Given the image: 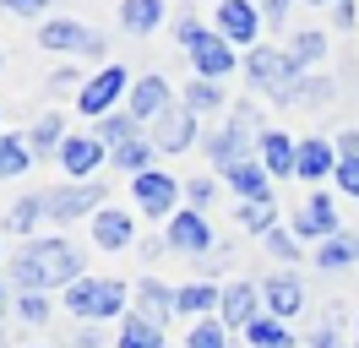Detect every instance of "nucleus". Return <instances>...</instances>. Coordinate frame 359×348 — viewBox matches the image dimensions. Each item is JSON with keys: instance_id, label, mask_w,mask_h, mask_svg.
Returning <instances> with one entry per match:
<instances>
[{"instance_id": "obj_30", "label": "nucleus", "mask_w": 359, "mask_h": 348, "mask_svg": "<svg viewBox=\"0 0 359 348\" xmlns=\"http://www.w3.org/2000/svg\"><path fill=\"white\" fill-rule=\"evenodd\" d=\"M120 22H126L131 33H153L158 22H163V0H126V6H120Z\"/></svg>"}, {"instance_id": "obj_15", "label": "nucleus", "mask_w": 359, "mask_h": 348, "mask_svg": "<svg viewBox=\"0 0 359 348\" xmlns=\"http://www.w3.org/2000/svg\"><path fill=\"white\" fill-rule=\"evenodd\" d=\"M262 310L278 316V321L299 316V310H305V283L294 278V272H272V278L262 283Z\"/></svg>"}, {"instance_id": "obj_32", "label": "nucleus", "mask_w": 359, "mask_h": 348, "mask_svg": "<svg viewBox=\"0 0 359 348\" xmlns=\"http://www.w3.org/2000/svg\"><path fill=\"white\" fill-rule=\"evenodd\" d=\"M93 136L114 152V147H126V142L136 136V120H131V114H104V120H93Z\"/></svg>"}, {"instance_id": "obj_10", "label": "nucleus", "mask_w": 359, "mask_h": 348, "mask_svg": "<svg viewBox=\"0 0 359 348\" xmlns=\"http://www.w3.org/2000/svg\"><path fill=\"white\" fill-rule=\"evenodd\" d=\"M218 33H224L234 49H256L262 44V11L250 0H224L218 6Z\"/></svg>"}, {"instance_id": "obj_47", "label": "nucleus", "mask_w": 359, "mask_h": 348, "mask_svg": "<svg viewBox=\"0 0 359 348\" xmlns=\"http://www.w3.org/2000/svg\"><path fill=\"white\" fill-rule=\"evenodd\" d=\"M332 11H337V22H343V27H348V22H354V11H359V6H354V0H337Z\"/></svg>"}, {"instance_id": "obj_24", "label": "nucleus", "mask_w": 359, "mask_h": 348, "mask_svg": "<svg viewBox=\"0 0 359 348\" xmlns=\"http://www.w3.org/2000/svg\"><path fill=\"white\" fill-rule=\"evenodd\" d=\"M354 261H359V234H348V229H337L332 239L316 245V267H321V272H343V267H354Z\"/></svg>"}, {"instance_id": "obj_14", "label": "nucleus", "mask_w": 359, "mask_h": 348, "mask_svg": "<svg viewBox=\"0 0 359 348\" xmlns=\"http://www.w3.org/2000/svg\"><path fill=\"white\" fill-rule=\"evenodd\" d=\"M191 65H196V76H202V82H224V76H234V44L212 27V33L191 49Z\"/></svg>"}, {"instance_id": "obj_11", "label": "nucleus", "mask_w": 359, "mask_h": 348, "mask_svg": "<svg viewBox=\"0 0 359 348\" xmlns=\"http://www.w3.org/2000/svg\"><path fill=\"white\" fill-rule=\"evenodd\" d=\"M196 136H202V126H196V114H191L185 104L163 109V114L153 120V147H158V152H185Z\"/></svg>"}, {"instance_id": "obj_48", "label": "nucleus", "mask_w": 359, "mask_h": 348, "mask_svg": "<svg viewBox=\"0 0 359 348\" xmlns=\"http://www.w3.org/2000/svg\"><path fill=\"white\" fill-rule=\"evenodd\" d=\"M305 6H337V0H305Z\"/></svg>"}, {"instance_id": "obj_35", "label": "nucleus", "mask_w": 359, "mask_h": 348, "mask_svg": "<svg viewBox=\"0 0 359 348\" xmlns=\"http://www.w3.org/2000/svg\"><path fill=\"white\" fill-rule=\"evenodd\" d=\"M185 348H229V326L218 316H202V321L185 332Z\"/></svg>"}, {"instance_id": "obj_43", "label": "nucleus", "mask_w": 359, "mask_h": 348, "mask_svg": "<svg viewBox=\"0 0 359 348\" xmlns=\"http://www.w3.org/2000/svg\"><path fill=\"white\" fill-rule=\"evenodd\" d=\"M185 196H191V201H196V207H207V201H212V196H218V185H212V180H191V185H185Z\"/></svg>"}, {"instance_id": "obj_34", "label": "nucleus", "mask_w": 359, "mask_h": 348, "mask_svg": "<svg viewBox=\"0 0 359 348\" xmlns=\"http://www.w3.org/2000/svg\"><path fill=\"white\" fill-rule=\"evenodd\" d=\"M240 223H245L250 234L267 239L272 229H278V201H240Z\"/></svg>"}, {"instance_id": "obj_18", "label": "nucleus", "mask_w": 359, "mask_h": 348, "mask_svg": "<svg viewBox=\"0 0 359 348\" xmlns=\"http://www.w3.org/2000/svg\"><path fill=\"white\" fill-rule=\"evenodd\" d=\"M136 239V218L126 207H98L93 213V245L98 250H126Z\"/></svg>"}, {"instance_id": "obj_44", "label": "nucleus", "mask_w": 359, "mask_h": 348, "mask_svg": "<svg viewBox=\"0 0 359 348\" xmlns=\"http://www.w3.org/2000/svg\"><path fill=\"white\" fill-rule=\"evenodd\" d=\"M49 0H0V11H11V17H39Z\"/></svg>"}, {"instance_id": "obj_45", "label": "nucleus", "mask_w": 359, "mask_h": 348, "mask_svg": "<svg viewBox=\"0 0 359 348\" xmlns=\"http://www.w3.org/2000/svg\"><path fill=\"white\" fill-rule=\"evenodd\" d=\"M311 348H348V343H343L337 326H321V332H311Z\"/></svg>"}, {"instance_id": "obj_25", "label": "nucleus", "mask_w": 359, "mask_h": 348, "mask_svg": "<svg viewBox=\"0 0 359 348\" xmlns=\"http://www.w3.org/2000/svg\"><path fill=\"white\" fill-rule=\"evenodd\" d=\"M245 348H294V332H289V321H278V316H256V321L245 326Z\"/></svg>"}, {"instance_id": "obj_50", "label": "nucleus", "mask_w": 359, "mask_h": 348, "mask_svg": "<svg viewBox=\"0 0 359 348\" xmlns=\"http://www.w3.org/2000/svg\"><path fill=\"white\" fill-rule=\"evenodd\" d=\"M0 304H6V283H0Z\"/></svg>"}, {"instance_id": "obj_23", "label": "nucleus", "mask_w": 359, "mask_h": 348, "mask_svg": "<svg viewBox=\"0 0 359 348\" xmlns=\"http://www.w3.org/2000/svg\"><path fill=\"white\" fill-rule=\"evenodd\" d=\"M299 180H327V174H337V147L327 142V136H305L299 142Z\"/></svg>"}, {"instance_id": "obj_17", "label": "nucleus", "mask_w": 359, "mask_h": 348, "mask_svg": "<svg viewBox=\"0 0 359 348\" xmlns=\"http://www.w3.org/2000/svg\"><path fill=\"white\" fill-rule=\"evenodd\" d=\"M60 163H66L71 180H98V163H109V147H104L98 136H66Z\"/></svg>"}, {"instance_id": "obj_7", "label": "nucleus", "mask_w": 359, "mask_h": 348, "mask_svg": "<svg viewBox=\"0 0 359 348\" xmlns=\"http://www.w3.org/2000/svg\"><path fill=\"white\" fill-rule=\"evenodd\" d=\"M104 180H71V185H55V191H44V213L55 218V223H71V218L93 213V207H104Z\"/></svg>"}, {"instance_id": "obj_26", "label": "nucleus", "mask_w": 359, "mask_h": 348, "mask_svg": "<svg viewBox=\"0 0 359 348\" xmlns=\"http://www.w3.org/2000/svg\"><path fill=\"white\" fill-rule=\"evenodd\" d=\"M153 136H131V142H126V147H114L109 152V163H114V169H126V174H131V180H136V174H147V169H153Z\"/></svg>"}, {"instance_id": "obj_21", "label": "nucleus", "mask_w": 359, "mask_h": 348, "mask_svg": "<svg viewBox=\"0 0 359 348\" xmlns=\"http://www.w3.org/2000/svg\"><path fill=\"white\" fill-rule=\"evenodd\" d=\"M131 300H136L131 316H142V321H153V326H169V316H175V288H163L158 278H142Z\"/></svg>"}, {"instance_id": "obj_3", "label": "nucleus", "mask_w": 359, "mask_h": 348, "mask_svg": "<svg viewBox=\"0 0 359 348\" xmlns=\"http://www.w3.org/2000/svg\"><path fill=\"white\" fill-rule=\"evenodd\" d=\"M131 304V288L120 278H76L66 288V310L82 316V321H109V316H126Z\"/></svg>"}, {"instance_id": "obj_38", "label": "nucleus", "mask_w": 359, "mask_h": 348, "mask_svg": "<svg viewBox=\"0 0 359 348\" xmlns=\"http://www.w3.org/2000/svg\"><path fill=\"white\" fill-rule=\"evenodd\" d=\"M267 250L278 261H299V256H305V250H299V239H294V229H272V234H267Z\"/></svg>"}, {"instance_id": "obj_41", "label": "nucleus", "mask_w": 359, "mask_h": 348, "mask_svg": "<svg viewBox=\"0 0 359 348\" xmlns=\"http://www.w3.org/2000/svg\"><path fill=\"white\" fill-rule=\"evenodd\" d=\"M327 98H332V82H327V76H305V82H299V104H327Z\"/></svg>"}, {"instance_id": "obj_37", "label": "nucleus", "mask_w": 359, "mask_h": 348, "mask_svg": "<svg viewBox=\"0 0 359 348\" xmlns=\"http://www.w3.org/2000/svg\"><path fill=\"white\" fill-rule=\"evenodd\" d=\"M17 316L22 321H49V294H39V288H22V300H17Z\"/></svg>"}, {"instance_id": "obj_46", "label": "nucleus", "mask_w": 359, "mask_h": 348, "mask_svg": "<svg viewBox=\"0 0 359 348\" xmlns=\"http://www.w3.org/2000/svg\"><path fill=\"white\" fill-rule=\"evenodd\" d=\"M332 147H337V158H359V130H343Z\"/></svg>"}, {"instance_id": "obj_40", "label": "nucleus", "mask_w": 359, "mask_h": 348, "mask_svg": "<svg viewBox=\"0 0 359 348\" xmlns=\"http://www.w3.org/2000/svg\"><path fill=\"white\" fill-rule=\"evenodd\" d=\"M337 191L343 196H359V158H337Z\"/></svg>"}, {"instance_id": "obj_20", "label": "nucleus", "mask_w": 359, "mask_h": 348, "mask_svg": "<svg viewBox=\"0 0 359 348\" xmlns=\"http://www.w3.org/2000/svg\"><path fill=\"white\" fill-rule=\"evenodd\" d=\"M218 300H224V288L212 278H196V283H180L175 288V316H218Z\"/></svg>"}, {"instance_id": "obj_29", "label": "nucleus", "mask_w": 359, "mask_h": 348, "mask_svg": "<svg viewBox=\"0 0 359 348\" xmlns=\"http://www.w3.org/2000/svg\"><path fill=\"white\" fill-rule=\"evenodd\" d=\"M33 169V147L27 136H0V180H17V174Z\"/></svg>"}, {"instance_id": "obj_2", "label": "nucleus", "mask_w": 359, "mask_h": 348, "mask_svg": "<svg viewBox=\"0 0 359 348\" xmlns=\"http://www.w3.org/2000/svg\"><path fill=\"white\" fill-rule=\"evenodd\" d=\"M245 76L256 93H267L278 104H299V82H305V71L289 60V49H267V44H256L245 55Z\"/></svg>"}, {"instance_id": "obj_12", "label": "nucleus", "mask_w": 359, "mask_h": 348, "mask_svg": "<svg viewBox=\"0 0 359 348\" xmlns=\"http://www.w3.org/2000/svg\"><path fill=\"white\" fill-rule=\"evenodd\" d=\"M256 316H262V283L234 278V283L224 288V300H218V321H224V326H240V332H245Z\"/></svg>"}, {"instance_id": "obj_33", "label": "nucleus", "mask_w": 359, "mask_h": 348, "mask_svg": "<svg viewBox=\"0 0 359 348\" xmlns=\"http://www.w3.org/2000/svg\"><path fill=\"white\" fill-rule=\"evenodd\" d=\"M289 60L305 71V65H316V60H327V33H316V27H305V33H294V44H289Z\"/></svg>"}, {"instance_id": "obj_36", "label": "nucleus", "mask_w": 359, "mask_h": 348, "mask_svg": "<svg viewBox=\"0 0 359 348\" xmlns=\"http://www.w3.org/2000/svg\"><path fill=\"white\" fill-rule=\"evenodd\" d=\"M185 109H191V114H207V109H224V87H218V82H202V76H196V82L185 87Z\"/></svg>"}, {"instance_id": "obj_39", "label": "nucleus", "mask_w": 359, "mask_h": 348, "mask_svg": "<svg viewBox=\"0 0 359 348\" xmlns=\"http://www.w3.org/2000/svg\"><path fill=\"white\" fill-rule=\"evenodd\" d=\"M207 33H212V27H202L196 17H180V27H175V39H180V49H185V55H191V49H196Z\"/></svg>"}, {"instance_id": "obj_51", "label": "nucleus", "mask_w": 359, "mask_h": 348, "mask_svg": "<svg viewBox=\"0 0 359 348\" xmlns=\"http://www.w3.org/2000/svg\"><path fill=\"white\" fill-rule=\"evenodd\" d=\"M212 6H224V0H212Z\"/></svg>"}, {"instance_id": "obj_8", "label": "nucleus", "mask_w": 359, "mask_h": 348, "mask_svg": "<svg viewBox=\"0 0 359 348\" xmlns=\"http://www.w3.org/2000/svg\"><path fill=\"white\" fill-rule=\"evenodd\" d=\"M39 44L44 49H55V55H88V60H104V39L98 33H88L82 22H71V17H55L39 27Z\"/></svg>"}, {"instance_id": "obj_22", "label": "nucleus", "mask_w": 359, "mask_h": 348, "mask_svg": "<svg viewBox=\"0 0 359 348\" xmlns=\"http://www.w3.org/2000/svg\"><path fill=\"white\" fill-rule=\"evenodd\" d=\"M256 158H262V169H267L272 180H289V174L299 169V142H289L283 130H267L262 147H256Z\"/></svg>"}, {"instance_id": "obj_42", "label": "nucleus", "mask_w": 359, "mask_h": 348, "mask_svg": "<svg viewBox=\"0 0 359 348\" xmlns=\"http://www.w3.org/2000/svg\"><path fill=\"white\" fill-rule=\"evenodd\" d=\"M250 6L262 11V22H272V27H278V22L289 17V6H294V0H250Z\"/></svg>"}, {"instance_id": "obj_9", "label": "nucleus", "mask_w": 359, "mask_h": 348, "mask_svg": "<svg viewBox=\"0 0 359 348\" xmlns=\"http://www.w3.org/2000/svg\"><path fill=\"white\" fill-rule=\"evenodd\" d=\"M163 245L169 250H185V256H207L212 250V229H207V218L196 207H180L169 223H163Z\"/></svg>"}, {"instance_id": "obj_1", "label": "nucleus", "mask_w": 359, "mask_h": 348, "mask_svg": "<svg viewBox=\"0 0 359 348\" xmlns=\"http://www.w3.org/2000/svg\"><path fill=\"white\" fill-rule=\"evenodd\" d=\"M11 278L22 283V288H39V294H49V288H60V283H76L82 278V250L71 245V239H27L22 250L11 256Z\"/></svg>"}, {"instance_id": "obj_5", "label": "nucleus", "mask_w": 359, "mask_h": 348, "mask_svg": "<svg viewBox=\"0 0 359 348\" xmlns=\"http://www.w3.org/2000/svg\"><path fill=\"white\" fill-rule=\"evenodd\" d=\"M131 93V71L126 65H104L98 76H88L82 82V93H76V109L88 114V120H104V114H114V104Z\"/></svg>"}, {"instance_id": "obj_49", "label": "nucleus", "mask_w": 359, "mask_h": 348, "mask_svg": "<svg viewBox=\"0 0 359 348\" xmlns=\"http://www.w3.org/2000/svg\"><path fill=\"white\" fill-rule=\"evenodd\" d=\"M354 348H359V316H354Z\"/></svg>"}, {"instance_id": "obj_19", "label": "nucleus", "mask_w": 359, "mask_h": 348, "mask_svg": "<svg viewBox=\"0 0 359 348\" xmlns=\"http://www.w3.org/2000/svg\"><path fill=\"white\" fill-rule=\"evenodd\" d=\"M224 180H229V191L240 196V201H272V174L262 169V158H240V163H229Z\"/></svg>"}, {"instance_id": "obj_28", "label": "nucleus", "mask_w": 359, "mask_h": 348, "mask_svg": "<svg viewBox=\"0 0 359 348\" xmlns=\"http://www.w3.org/2000/svg\"><path fill=\"white\" fill-rule=\"evenodd\" d=\"M114 348H169V337H163V326L142 321V316H126V326H120Z\"/></svg>"}, {"instance_id": "obj_4", "label": "nucleus", "mask_w": 359, "mask_h": 348, "mask_svg": "<svg viewBox=\"0 0 359 348\" xmlns=\"http://www.w3.org/2000/svg\"><path fill=\"white\" fill-rule=\"evenodd\" d=\"M262 136H267V130L256 126V109L240 104V109H234V120L207 142V152H212V163H218V169H229V163L250 158V147H262Z\"/></svg>"}, {"instance_id": "obj_13", "label": "nucleus", "mask_w": 359, "mask_h": 348, "mask_svg": "<svg viewBox=\"0 0 359 348\" xmlns=\"http://www.w3.org/2000/svg\"><path fill=\"white\" fill-rule=\"evenodd\" d=\"M294 239H316V245H321V239H332L337 234V207H332V196H321L316 191L311 201H305V207H294Z\"/></svg>"}, {"instance_id": "obj_6", "label": "nucleus", "mask_w": 359, "mask_h": 348, "mask_svg": "<svg viewBox=\"0 0 359 348\" xmlns=\"http://www.w3.org/2000/svg\"><path fill=\"white\" fill-rule=\"evenodd\" d=\"M131 207L142 218H158V223H169V218L180 213V185L169 180L163 169H147L131 180Z\"/></svg>"}, {"instance_id": "obj_27", "label": "nucleus", "mask_w": 359, "mask_h": 348, "mask_svg": "<svg viewBox=\"0 0 359 348\" xmlns=\"http://www.w3.org/2000/svg\"><path fill=\"white\" fill-rule=\"evenodd\" d=\"M27 147H33V152H55V158H60V147H66V120H60L55 109L39 114L33 130H27Z\"/></svg>"}, {"instance_id": "obj_31", "label": "nucleus", "mask_w": 359, "mask_h": 348, "mask_svg": "<svg viewBox=\"0 0 359 348\" xmlns=\"http://www.w3.org/2000/svg\"><path fill=\"white\" fill-rule=\"evenodd\" d=\"M39 218H49L44 213V196H22V201L6 213V234H33V229H39Z\"/></svg>"}, {"instance_id": "obj_16", "label": "nucleus", "mask_w": 359, "mask_h": 348, "mask_svg": "<svg viewBox=\"0 0 359 348\" xmlns=\"http://www.w3.org/2000/svg\"><path fill=\"white\" fill-rule=\"evenodd\" d=\"M163 109H175L169 82H163V76H136L131 93H126V114H131V120H158Z\"/></svg>"}]
</instances>
